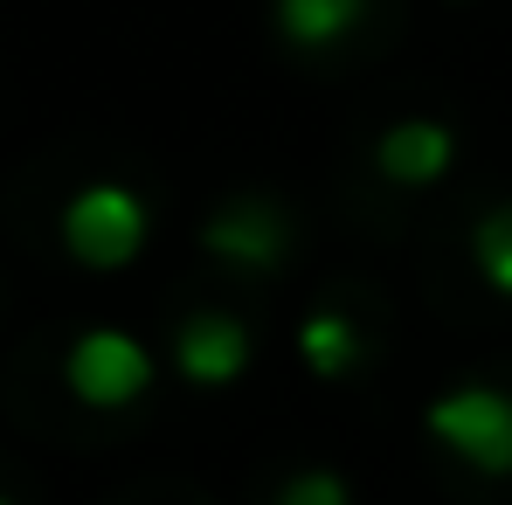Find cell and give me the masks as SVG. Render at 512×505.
Segmentation results:
<instances>
[{"instance_id": "cell-1", "label": "cell", "mask_w": 512, "mask_h": 505, "mask_svg": "<svg viewBox=\"0 0 512 505\" xmlns=\"http://www.w3.org/2000/svg\"><path fill=\"white\" fill-rule=\"evenodd\" d=\"M429 436L450 443L478 478H512V395L506 388H450L429 402Z\"/></svg>"}, {"instance_id": "cell-2", "label": "cell", "mask_w": 512, "mask_h": 505, "mask_svg": "<svg viewBox=\"0 0 512 505\" xmlns=\"http://www.w3.org/2000/svg\"><path fill=\"white\" fill-rule=\"evenodd\" d=\"M63 250L77 256L84 270H125L132 256L146 250V201L132 187L97 180L63 208Z\"/></svg>"}, {"instance_id": "cell-3", "label": "cell", "mask_w": 512, "mask_h": 505, "mask_svg": "<svg viewBox=\"0 0 512 505\" xmlns=\"http://www.w3.org/2000/svg\"><path fill=\"white\" fill-rule=\"evenodd\" d=\"M63 381L90 409H125V402H139L153 388V353L132 333H118V326H90L63 360Z\"/></svg>"}, {"instance_id": "cell-4", "label": "cell", "mask_w": 512, "mask_h": 505, "mask_svg": "<svg viewBox=\"0 0 512 505\" xmlns=\"http://www.w3.org/2000/svg\"><path fill=\"white\" fill-rule=\"evenodd\" d=\"M173 367L194 388H222V381H236L250 367V333L229 312H201V319H187L180 339H173Z\"/></svg>"}, {"instance_id": "cell-5", "label": "cell", "mask_w": 512, "mask_h": 505, "mask_svg": "<svg viewBox=\"0 0 512 505\" xmlns=\"http://www.w3.org/2000/svg\"><path fill=\"white\" fill-rule=\"evenodd\" d=\"M201 243H208V256H229L243 270H270L284 256V215L263 208V201H236L201 229Z\"/></svg>"}, {"instance_id": "cell-6", "label": "cell", "mask_w": 512, "mask_h": 505, "mask_svg": "<svg viewBox=\"0 0 512 505\" xmlns=\"http://www.w3.org/2000/svg\"><path fill=\"white\" fill-rule=\"evenodd\" d=\"M450 132L436 125V118H409V125H388L381 132V146H374V167L388 173V180H402V187H429V180H443L450 173Z\"/></svg>"}, {"instance_id": "cell-7", "label": "cell", "mask_w": 512, "mask_h": 505, "mask_svg": "<svg viewBox=\"0 0 512 505\" xmlns=\"http://www.w3.org/2000/svg\"><path fill=\"white\" fill-rule=\"evenodd\" d=\"M360 14H367V0H277V28H284L298 49H326V42H340Z\"/></svg>"}, {"instance_id": "cell-8", "label": "cell", "mask_w": 512, "mask_h": 505, "mask_svg": "<svg viewBox=\"0 0 512 505\" xmlns=\"http://www.w3.org/2000/svg\"><path fill=\"white\" fill-rule=\"evenodd\" d=\"M298 353H305V367L312 374H353V360H360V333L346 326L340 312H312L305 326H298Z\"/></svg>"}, {"instance_id": "cell-9", "label": "cell", "mask_w": 512, "mask_h": 505, "mask_svg": "<svg viewBox=\"0 0 512 505\" xmlns=\"http://www.w3.org/2000/svg\"><path fill=\"white\" fill-rule=\"evenodd\" d=\"M471 256H478V270H485V284L512 298V208H492L485 222H478V236H471Z\"/></svg>"}, {"instance_id": "cell-10", "label": "cell", "mask_w": 512, "mask_h": 505, "mask_svg": "<svg viewBox=\"0 0 512 505\" xmlns=\"http://www.w3.org/2000/svg\"><path fill=\"white\" fill-rule=\"evenodd\" d=\"M277 505H353V499H346V478H333V471H298L277 492Z\"/></svg>"}, {"instance_id": "cell-11", "label": "cell", "mask_w": 512, "mask_h": 505, "mask_svg": "<svg viewBox=\"0 0 512 505\" xmlns=\"http://www.w3.org/2000/svg\"><path fill=\"white\" fill-rule=\"evenodd\" d=\"M0 505H14V499H0Z\"/></svg>"}]
</instances>
